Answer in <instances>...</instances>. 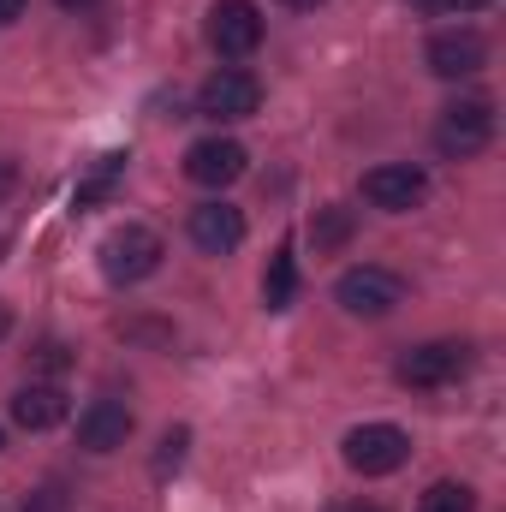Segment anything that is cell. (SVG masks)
Segmentation results:
<instances>
[{
  "label": "cell",
  "mask_w": 506,
  "mask_h": 512,
  "mask_svg": "<svg viewBox=\"0 0 506 512\" xmlns=\"http://www.w3.org/2000/svg\"><path fill=\"white\" fill-rule=\"evenodd\" d=\"M66 411H72V399H66L54 382H24L18 393H12V423H18V429H30V435L60 429V423H66Z\"/></svg>",
  "instance_id": "7c38bea8"
},
{
  "label": "cell",
  "mask_w": 506,
  "mask_h": 512,
  "mask_svg": "<svg viewBox=\"0 0 506 512\" xmlns=\"http://www.w3.org/2000/svg\"><path fill=\"white\" fill-rule=\"evenodd\" d=\"M256 108H262V84H256V72H245V66H221V72L197 90V114L215 120V126L251 120Z\"/></svg>",
  "instance_id": "8992f818"
},
{
  "label": "cell",
  "mask_w": 506,
  "mask_h": 512,
  "mask_svg": "<svg viewBox=\"0 0 506 512\" xmlns=\"http://www.w3.org/2000/svg\"><path fill=\"white\" fill-rule=\"evenodd\" d=\"M411 6H423V12H429V6H435V0H411Z\"/></svg>",
  "instance_id": "83f0119b"
},
{
  "label": "cell",
  "mask_w": 506,
  "mask_h": 512,
  "mask_svg": "<svg viewBox=\"0 0 506 512\" xmlns=\"http://www.w3.org/2000/svg\"><path fill=\"white\" fill-rule=\"evenodd\" d=\"M280 6H292V12H316L322 0H280Z\"/></svg>",
  "instance_id": "d4e9b609"
},
{
  "label": "cell",
  "mask_w": 506,
  "mask_h": 512,
  "mask_svg": "<svg viewBox=\"0 0 506 512\" xmlns=\"http://www.w3.org/2000/svg\"><path fill=\"white\" fill-rule=\"evenodd\" d=\"M126 149H108L84 179H78V191H72V209L84 215V209H102V203H114V191H120V179H126Z\"/></svg>",
  "instance_id": "5bb4252c"
},
{
  "label": "cell",
  "mask_w": 506,
  "mask_h": 512,
  "mask_svg": "<svg viewBox=\"0 0 506 512\" xmlns=\"http://www.w3.org/2000/svg\"><path fill=\"white\" fill-rule=\"evenodd\" d=\"M328 512H376V507H364V501H334Z\"/></svg>",
  "instance_id": "cb8c5ba5"
},
{
  "label": "cell",
  "mask_w": 506,
  "mask_h": 512,
  "mask_svg": "<svg viewBox=\"0 0 506 512\" xmlns=\"http://www.w3.org/2000/svg\"><path fill=\"white\" fill-rule=\"evenodd\" d=\"M334 304H340L346 316H364V322H376V316H393V310L405 304V280H399L393 268H376V262H364V268H346V274L334 280Z\"/></svg>",
  "instance_id": "7a4b0ae2"
},
{
  "label": "cell",
  "mask_w": 506,
  "mask_h": 512,
  "mask_svg": "<svg viewBox=\"0 0 506 512\" xmlns=\"http://www.w3.org/2000/svg\"><path fill=\"white\" fill-rule=\"evenodd\" d=\"M340 459H346L358 477H393V471L411 459V435H405L399 423H358V429H346Z\"/></svg>",
  "instance_id": "3957f363"
},
{
  "label": "cell",
  "mask_w": 506,
  "mask_h": 512,
  "mask_svg": "<svg viewBox=\"0 0 506 512\" xmlns=\"http://www.w3.org/2000/svg\"><path fill=\"white\" fill-rule=\"evenodd\" d=\"M12 185H18V173H12V161H0V203L12 197Z\"/></svg>",
  "instance_id": "603a6c76"
},
{
  "label": "cell",
  "mask_w": 506,
  "mask_h": 512,
  "mask_svg": "<svg viewBox=\"0 0 506 512\" xmlns=\"http://www.w3.org/2000/svg\"><path fill=\"white\" fill-rule=\"evenodd\" d=\"M60 6H66V12H84V6H96V0H60Z\"/></svg>",
  "instance_id": "4316f807"
},
{
  "label": "cell",
  "mask_w": 506,
  "mask_h": 512,
  "mask_svg": "<svg viewBox=\"0 0 506 512\" xmlns=\"http://www.w3.org/2000/svg\"><path fill=\"white\" fill-rule=\"evenodd\" d=\"M6 334H12V310L0 304V340H6Z\"/></svg>",
  "instance_id": "484cf974"
},
{
  "label": "cell",
  "mask_w": 506,
  "mask_h": 512,
  "mask_svg": "<svg viewBox=\"0 0 506 512\" xmlns=\"http://www.w3.org/2000/svg\"><path fill=\"white\" fill-rule=\"evenodd\" d=\"M465 370H471V346L465 340H423V346H405L399 364H393L399 387H423V393L459 382Z\"/></svg>",
  "instance_id": "277c9868"
},
{
  "label": "cell",
  "mask_w": 506,
  "mask_h": 512,
  "mask_svg": "<svg viewBox=\"0 0 506 512\" xmlns=\"http://www.w3.org/2000/svg\"><path fill=\"white\" fill-rule=\"evenodd\" d=\"M126 441H131V405H120V399H96L78 417V447L84 453H114Z\"/></svg>",
  "instance_id": "4fadbf2b"
},
{
  "label": "cell",
  "mask_w": 506,
  "mask_h": 512,
  "mask_svg": "<svg viewBox=\"0 0 506 512\" xmlns=\"http://www.w3.org/2000/svg\"><path fill=\"white\" fill-rule=\"evenodd\" d=\"M417 512H477V495H471L465 483H429L423 501H417Z\"/></svg>",
  "instance_id": "e0dca14e"
},
{
  "label": "cell",
  "mask_w": 506,
  "mask_h": 512,
  "mask_svg": "<svg viewBox=\"0 0 506 512\" xmlns=\"http://www.w3.org/2000/svg\"><path fill=\"white\" fill-rule=\"evenodd\" d=\"M423 60H429L435 78H471V72L489 66V42L477 30H435L429 48H423Z\"/></svg>",
  "instance_id": "8fae6325"
},
{
  "label": "cell",
  "mask_w": 506,
  "mask_h": 512,
  "mask_svg": "<svg viewBox=\"0 0 506 512\" xmlns=\"http://www.w3.org/2000/svg\"><path fill=\"white\" fill-rule=\"evenodd\" d=\"M66 364H72V352H66L60 340H42V346L30 352V370H42V376H60Z\"/></svg>",
  "instance_id": "d6986e66"
},
{
  "label": "cell",
  "mask_w": 506,
  "mask_h": 512,
  "mask_svg": "<svg viewBox=\"0 0 506 512\" xmlns=\"http://www.w3.org/2000/svg\"><path fill=\"white\" fill-rule=\"evenodd\" d=\"M102 274L114 280V286H137V280H149L155 268H161V233H149V227H114L108 239H102Z\"/></svg>",
  "instance_id": "5b68a950"
},
{
  "label": "cell",
  "mask_w": 506,
  "mask_h": 512,
  "mask_svg": "<svg viewBox=\"0 0 506 512\" xmlns=\"http://www.w3.org/2000/svg\"><path fill=\"white\" fill-rule=\"evenodd\" d=\"M209 42L221 60H245L262 48V12L256 0H215L209 6Z\"/></svg>",
  "instance_id": "52a82bcc"
},
{
  "label": "cell",
  "mask_w": 506,
  "mask_h": 512,
  "mask_svg": "<svg viewBox=\"0 0 506 512\" xmlns=\"http://www.w3.org/2000/svg\"><path fill=\"white\" fill-rule=\"evenodd\" d=\"M185 233H191V245H197L203 256H233L239 245H245V209H233V203L209 197V203H197V209H191Z\"/></svg>",
  "instance_id": "30bf717a"
},
{
  "label": "cell",
  "mask_w": 506,
  "mask_h": 512,
  "mask_svg": "<svg viewBox=\"0 0 506 512\" xmlns=\"http://www.w3.org/2000/svg\"><path fill=\"white\" fill-rule=\"evenodd\" d=\"M0 447H6V435H0Z\"/></svg>",
  "instance_id": "f1b7e54d"
},
{
  "label": "cell",
  "mask_w": 506,
  "mask_h": 512,
  "mask_svg": "<svg viewBox=\"0 0 506 512\" xmlns=\"http://www.w3.org/2000/svg\"><path fill=\"white\" fill-rule=\"evenodd\" d=\"M352 233H358V209H346V203H328L310 221V245L316 251H340V245H352Z\"/></svg>",
  "instance_id": "2e32d148"
},
{
  "label": "cell",
  "mask_w": 506,
  "mask_h": 512,
  "mask_svg": "<svg viewBox=\"0 0 506 512\" xmlns=\"http://www.w3.org/2000/svg\"><path fill=\"white\" fill-rule=\"evenodd\" d=\"M483 6H495V0H435L429 12H459L465 18V12H483Z\"/></svg>",
  "instance_id": "44dd1931"
},
{
  "label": "cell",
  "mask_w": 506,
  "mask_h": 512,
  "mask_svg": "<svg viewBox=\"0 0 506 512\" xmlns=\"http://www.w3.org/2000/svg\"><path fill=\"white\" fill-rule=\"evenodd\" d=\"M429 197V173L423 167H411V161H381L364 173V203H376L387 215H405V209H417Z\"/></svg>",
  "instance_id": "9c48e42d"
},
{
  "label": "cell",
  "mask_w": 506,
  "mask_h": 512,
  "mask_svg": "<svg viewBox=\"0 0 506 512\" xmlns=\"http://www.w3.org/2000/svg\"><path fill=\"white\" fill-rule=\"evenodd\" d=\"M292 298H298V256H292V245H280L268 256V274H262V304L292 310Z\"/></svg>",
  "instance_id": "9a60e30c"
},
{
  "label": "cell",
  "mask_w": 506,
  "mask_h": 512,
  "mask_svg": "<svg viewBox=\"0 0 506 512\" xmlns=\"http://www.w3.org/2000/svg\"><path fill=\"white\" fill-rule=\"evenodd\" d=\"M185 447H191V429H167V435H161V453H155V477H167V471H179V459H185Z\"/></svg>",
  "instance_id": "ac0fdd59"
},
{
  "label": "cell",
  "mask_w": 506,
  "mask_h": 512,
  "mask_svg": "<svg viewBox=\"0 0 506 512\" xmlns=\"http://www.w3.org/2000/svg\"><path fill=\"white\" fill-rule=\"evenodd\" d=\"M489 143H495V102H489V96H459V102L441 108V120H435V149H441V155L471 161V155H483Z\"/></svg>",
  "instance_id": "6da1fadb"
},
{
  "label": "cell",
  "mask_w": 506,
  "mask_h": 512,
  "mask_svg": "<svg viewBox=\"0 0 506 512\" xmlns=\"http://www.w3.org/2000/svg\"><path fill=\"white\" fill-rule=\"evenodd\" d=\"M245 167H251V155H245L239 137H197V143L185 149V179H191V185H209V191L245 179Z\"/></svg>",
  "instance_id": "ba28073f"
},
{
  "label": "cell",
  "mask_w": 506,
  "mask_h": 512,
  "mask_svg": "<svg viewBox=\"0 0 506 512\" xmlns=\"http://www.w3.org/2000/svg\"><path fill=\"white\" fill-rule=\"evenodd\" d=\"M18 18H24V0H0V30L18 24Z\"/></svg>",
  "instance_id": "7402d4cb"
},
{
  "label": "cell",
  "mask_w": 506,
  "mask_h": 512,
  "mask_svg": "<svg viewBox=\"0 0 506 512\" xmlns=\"http://www.w3.org/2000/svg\"><path fill=\"white\" fill-rule=\"evenodd\" d=\"M24 512H66V489H60V483H48V489L24 495Z\"/></svg>",
  "instance_id": "ffe728a7"
}]
</instances>
